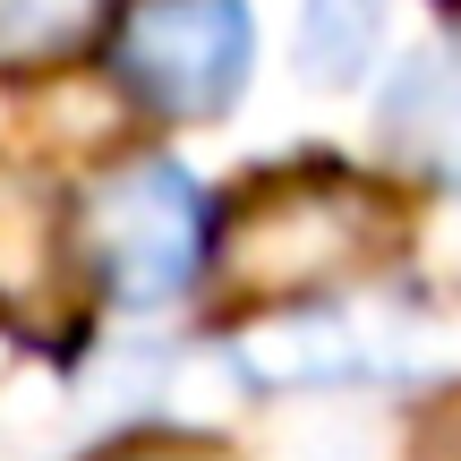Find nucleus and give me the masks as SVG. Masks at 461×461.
I'll return each mask as SVG.
<instances>
[{
  "label": "nucleus",
  "instance_id": "obj_1",
  "mask_svg": "<svg viewBox=\"0 0 461 461\" xmlns=\"http://www.w3.org/2000/svg\"><path fill=\"white\" fill-rule=\"evenodd\" d=\"M86 248H95V274L112 299L129 308H163L197 282L205 257V197L188 171L171 163H129L95 188L86 205Z\"/></svg>",
  "mask_w": 461,
  "mask_h": 461
},
{
  "label": "nucleus",
  "instance_id": "obj_2",
  "mask_svg": "<svg viewBox=\"0 0 461 461\" xmlns=\"http://www.w3.org/2000/svg\"><path fill=\"white\" fill-rule=\"evenodd\" d=\"M112 60L146 112L205 120L248 77V0H137Z\"/></svg>",
  "mask_w": 461,
  "mask_h": 461
},
{
  "label": "nucleus",
  "instance_id": "obj_3",
  "mask_svg": "<svg viewBox=\"0 0 461 461\" xmlns=\"http://www.w3.org/2000/svg\"><path fill=\"white\" fill-rule=\"evenodd\" d=\"M376 129H384V154H393V163L461 188V43L419 51V60L384 86Z\"/></svg>",
  "mask_w": 461,
  "mask_h": 461
},
{
  "label": "nucleus",
  "instance_id": "obj_4",
  "mask_svg": "<svg viewBox=\"0 0 461 461\" xmlns=\"http://www.w3.org/2000/svg\"><path fill=\"white\" fill-rule=\"evenodd\" d=\"M103 0H0V68L17 60H60L95 34Z\"/></svg>",
  "mask_w": 461,
  "mask_h": 461
},
{
  "label": "nucleus",
  "instance_id": "obj_5",
  "mask_svg": "<svg viewBox=\"0 0 461 461\" xmlns=\"http://www.w3.org/2000/svg\"><path fill=\"white\" fill-rule=\"evenodd\" d=\"M120 461H222V453H205V445H137V453H120Z\"/></svg>",
  "mask_w": 461,
  "mask_h": 461
}]
</instances>
